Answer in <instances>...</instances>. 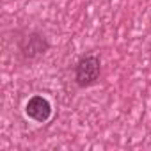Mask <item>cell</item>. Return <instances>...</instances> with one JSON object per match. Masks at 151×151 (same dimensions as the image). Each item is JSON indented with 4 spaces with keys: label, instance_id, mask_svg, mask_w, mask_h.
I'll return each mask as SVG.
<instances>
[{
    "label": "cell",
    "instance_id": "6da1fadb",
    "mask_svg": "<svg viewBox=\"0 0 151 151\" xmlns=\"http://www.w3.org/2000/svg\"><path fill=\"white\" fill-rule=\"evenodd\" d=\"M100 73H101L100 57L94 53H86L75 64V82L78 87H91L98 82Z\"/></svg>",
    "mask_w": 151,
    "mask_h": 151
},
{
    "label": "cell",
    "instance_id": "7a4b0ae2",
    "mask_svg": "<svg viewBox=\"0 0 151 151\" xmlns=\"http://www.w3.org/2000/svg\"><path fill=\"white\" fill-rule=\"evenodd\" d=\"M25 114L36 123H46L52 116V103L48 101V98L34 94L25 105Z\"/></svg>",
    "mask_w": 151,
    "mask_h": 151
},
{
    "label": "cell",
    "instance_id": "3957f363",
    "mask_svg": "<svg viewBox=\"0 0 151 151\" xmlns=\"http://www.w3.org/2000/svg\"><path fill=\"white\" fill-rule=\"evenodd\" d=\"M48 46H50V45H48V41H46L45 36H41L39 32H30V34L23 39L20 50H22V53H23L27 59H36V57L43 55V53L48 50Z\"/></svg>",
    "mask_w": 151,
    "mask_h": 151
}]
</instances>
